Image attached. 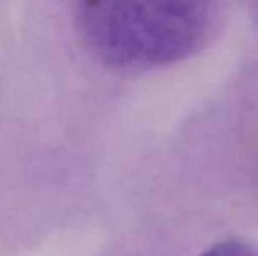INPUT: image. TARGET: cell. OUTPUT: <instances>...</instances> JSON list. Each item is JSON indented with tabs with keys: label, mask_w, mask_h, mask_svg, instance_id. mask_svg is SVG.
Segmentation results:
<instances>
[{
	"label": "cell",
	"mask_w": 258,
	"mask_h": 256,
	"mask_svg": "<svg viewBox=\"0 0 258 256\" xmlns=\"http://www.w3.org/2000/svg\"><path fill=\"white\" fill-rule=\"evenodd\" d=\"M74 14L99 62L144 72L202 49L216 27L218 0H74Z\"/></svg>",
	"instance_id": "cell-1"
},
{
	"label": "cell",
	"mask_w": 258,
	"mask_h": 256,
	"mask_svg": "<svg viewBox=\"0 0 258 256\" xmlns=\"http://www.w3.org/2000/svg\"><path fill=\"white\" fill-rule=\"evenodd\" d=\"M199 256H258V249L241 239H225L207 247Z\"/></svg>",
	"instance_id": "cell-2"
},
{
	"label": "cell",
	"mask_w": 258,
	"mask_h": 256,
	"mask_svg": "<svg viewBox=\"0 0 258 256\" xmlns=\"http://www.w3.org/2000/svg\"><path fill=\"white\" fill-rule=\"evenodd\" d=\"M246 4H248V9H249V14H251L253 21H255L258 27V0H246Z\"/></svg>",
	"instance_id": "cell-3"
}]
</instances>
